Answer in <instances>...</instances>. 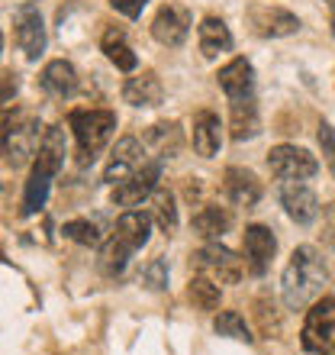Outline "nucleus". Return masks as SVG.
I'll return each instance as SVG.
<instances>
[{"label":"nucleus","instance_id":"obj_1","mask_svg":"<svg viewBox=\"0 0 335 355\" xmlns=\"http://www.w3.org/2000/svg\"><path fill=\"white\" fill-rule=\"evenodd\" d=\"M329 281V271L323 265V255L313 245H300L290 255L284 278H280V297L290 310H303L323 297V288Z\"/></svg>","mask_w":335,"mask_h":355},{"label":"nucleus","instance_id":"obj_2","mask_svg":"<svg viewBox=\"0 0 335 355\" xmlns=\"http://www.w3.org/2000/svg\"><path fill=\"white\" fill-rule=\"evenodd\" d=\"M62 165H65V130L62 126H48L36 149V162H33V171H29L26 191H23V216L46 207L48 187L62 171Z\"/></svg>","mask_w":335,"mask_h":355},{"label":"nucleus","instance_id":"obj_3","mask_svg":"<svg viewBox=\"0 0 335 355\" xmlns=\"http://www.w3.org/2000/svg\"><path fill=\"white\" fill-rule=\"evenodd\" d=\"M149 236H152V216L142 214V210H126L116 220L110 239L100 249V271L110 275V278L123 275V268L129 265L132 255L149 243Z\"/></svg>","mask_w":335,"mask_h":355},{"label":"nucleus","instance_id":"obj_4","mask_svg":"<svg viewBox=\"0 0 335 355\" xmlns=\"http://www.w3.org/2000/svg\"><path fill=\"white\" fill-rule=\"evenodd\" d=\"M42 120L36 110H13L0 120V159L7 162L10 168L26 165L36 155L39 142H42Z\"/></svg>","mask_w":335,"mask_h":355},{"label":"nucleus","instance_id":"obj_5","mask_svg":"<svg viewBox=\"0 0 335 355\" xmlns=\"http://www.w3.org/2000/svg\"><path fill=\"white\" fill-rule=\"evenodd\" d=\"M68 126L75 132L78 142V162L81 165H93L103 146L110 142L116 132V113L113 110H71L68 113Z\"/></svg>","mask_w":335,"mask_h":355},{"label":"nucleus","instance_id":"obj_6","mask_svg":"<svg viewBox=\"0 0 335 355\" xmlns=\"http://www.w3.org/2000/svg\"><path fill=\"white\" fill-rule=\"evenodd\" d=\"M300 343L307 355H335V297H319L309 307Z\"/></svg>","mask_w":335,"mask_h":355},{"label":"nucleus","instance_id":"obj_7","mask_svg":"<svg viewBox=\"0 0 335 355\" xmlns=\"http://www.w3.org/2000/svg\"><path fill=\"white\" fill-rule=\"evenodd\" d=\"M194 268H197V275H206V278H213L216 284H239L245 265H242V259L235 252H229L226 245L206 243L200 252H194Z\"/></svg>","mask_w":335,"mask_h":355},{"label":"nucleus","instance_id":"obj_8","mask_svg":"<svg viewBox=\"0 0 335 355\" xmlns=\"http://www.w3.org/2000/svg\"><path fill=\"white\" fill-rule=\"evenodd\" d=\"M268 168L280 181H307L319 171V162L300 146H274L268 152Z\"/></svg>","mask_w":335,"mask_h":355},{"label":"nucleus","instance_id":"obj_9","mask_svg":"<svg viewBox=\"0 0 335 355\" xmlns=\"http://www.w3.org/2000/svg\"><path fill=\"white\" fill-rule=\"evenodd\" d=\"M159 181H161V162L152 159V162H145V165H142V168L136 171L132 178H126L123 184L113 187L110 200H113L116 207H139L145 197L155 194Z\"/></svg>","mask_w":335,"mask_h":355},{"label":"nucleus","instance_id":"obj_10","mask_svg":"<svg viewBox=\"0 0 335 355\" xmlns=\"http://www.w3.org/2000/svg\"><path fill=\"white\" fill-rule=\"evenodd\" d=\"M145 165V149H142V142L136 136H123L110 152V162H107V168H103V181L107 184H123L126 178H132L136 171Z\"/></svg>","mask_w":335,"mask_h":355},{"label":"nucleus","instance_id":"obj_11","mask_svg":"<svg viewBox=\"0 0 335 355\" xmlns=\"http://www.w3.org/2000/svg\"><path fill=\"white\" fill-rule=\"evenodd\" d=\"M274 252H278V239H274V233H271L268 226H261V223L245 226L242 255H245V268H248L251 275H258L261 278V275L271 268Z\"/></svg>","mask_w":335,"mask_h":355},{"label":"nucleus","instance_id":"obj_12","mask_svg":"<svg viewBox=\"0 0 335 355\" xmlns=\"http://www.w3.org/2000/svg\"><path fill=\"white\" fill-rule=\"evenodd\" d=\"M280 204L287 210V216L297 226H309L316 223L319 216V197L309 191L303 181H284L280 184Z\"/></svg>","mask_w":335,"mask_h":355},{"label":"nucleus","instance_id":"obj_13","mask_svg":"<svg viewBox=\"0 0 335 355\" xmlns=\"http://www.w3.org/2000/svg\"><path fill=\"white\" fill-rule=\"evenodd\" d=\"M17 46L23 49V55L29 62H36L46 49V23H42V13L33 3H23L17 10Z\"/></svg>","mask_w":335,"mask_h":355},{"label":"nucleus","instance_id":"obj_14","mask_svg":"<svg viewBox=\"0 0 335 355\" xmlns=\"http://www.w3.org/2000/svg\"><path fill=\"white\" fill-rule=\"evenodd\" d=\"M187 33H190V13L184 7H177V3H165L155 13V19H152V36L168 49L181 46L187 39Z\"/></svg>","mask_w":335,"mask_h":355},{"label":"nucleus","instance_id":"obj_15","mask_svg":"<svg viewBox=\"0 0 335 355\" xmlns=\"http://www.w3.org/2000/svg\"><path fill=\"white\" fill-rule=\"evenodd\" d=\"M248 23L251 29L264 39H278V36H290L300 29V19L290 13V10H280V7H255L248 13Z\"/></svg>","mask_w":335,"mask_h":355},{"label":"nucleus","instance_id":"obj_16","mask_svg":"<svg viewBox=\"0 0 335 355\" xmlns=\"http://www.w3.org/2000/svg\"><path fill=\"white\" fill-rule=\"evenodd\" d=\"M223 191L235 207H255L261 200V181L245 168H226L223 175Z\"/></svg>","mask_w":335,"mask_h":355},{"label":"nucleus","instance_id":"obj_17","mask_svg":"<svg viewBox=\"0 0 335 355\" xmlns=\"http://www.w3.org/2000/svg\"><path fill=\"white\" fill-rule=\"evenodd\" d=\"M39 85L48 97H71L78 91V71L71 62L65 58H55V62H48L42 68V75H39Z\"/></svg>","mask_w":335,"mask_h":355},{"label":"nucleus","instance_id":"obj_18","mask_svg":"<svg viewBox=\"0 0 335 355\" xmlns=\"http://www.w3.org/2000/svg\"><path fill=\"white\" fill-rule=\"evenodd\" d=\"M161 97H165V87L155 71H142L123 85V101L129 107H159Z\"/></svg>","mask_w":335,"mask_h":355},{"label":"nucleus","instance_id":"obj_19","mask_svg":"<svg viewBox=\"0 0 335 355\" xmlns=\"http://www.w3.org/2000/svg\"><path fill=\"white\" fill-rule=\"evenodd\" d=\"M223 146V126H219V116L213 110H200L194 116V149L197 155L203 159H213Z\"/></svg>","mask_w":335,"mask_h":355},{"label":"nucleus","instance_id":"obj_20","mask_svg":"<svg viewBox=\"0 0 335 355\" xmlns=\"http://www.w3.org/2000/svg\"><path fill=\"white\" fill-rule=\"evenodd\" d=\"M145 146H149L152 155L159 162L174 159L177 152H181V146H184L181 126H177V123H155V126H149V132H145Z\"/></svg>","mask_w":335,"mask_h":355},{"label":"nucleus","instance_id":"obj_21","mask_svg":"<svg viewBox=\"0 0 335 355\" xmlns=\"http://www.w3.org/2000/svg\"><path fill=\"white\" fill-rule=\"evenodd\" d=\"M216 81H219V87H223L226 97H229V101H235V97H245V94H251L255 71H251V65L245 62V58H233L229 65L219 68Z\"/></svg>","mask_w":335,"mask_h":355},{"label":"nucleus","instance_id":"obj_22","mask_svg":"<svg viewBox=\"0 0 335 355\" xmlns=\"http://www.w3.org/2000/svg\"><path fill=\"white\" fill-rule=\"evenodd\" d=\"M261 130V116H258V103L251 94L245 97H235L233 101V139L242 142V139H251L258 136Z\"/></svg>","mask_w":335,"mask_h":355},{"label":"nucleus","instance_id":"obj_23","mask_svg":"<svg viewBox=\"0 0 335 355\" xmlns=\"http://www.w3.org/2000/svg\"><path fill=\"white\" fill-rule=\"evenodd\" d=\"M197 33H200V52L206 58H216L233 49V33H229V26L219 17H206Z\"/></svg>","mask_w":335,"mask_h":355},{"label":"nucleus","instance_id":"obj_24","mask_svg":"<svg viewBox=\"0 0 335 355\" xmlns=\"http://www.w3.org/2000/svg\"><path fill=\"white\" fill-rule=\"evenodd\" d=\"M229 226H233V214L226 207L206 204L200 214H194V233L203 239H219L223 233H229Z\"/></svg>","mask_w":335,"mask_h":355},{"label":"nucleus","instance_id":"obj_25","mask_svg":"<svg viewBox=\"0 0 335 355\" xmlns=\"http://www.w3.org/2000/svg\"><path fill=\"white\" fill-rule=\"evenodd\" d=\"M100 49H103V55L110 58L120 71H132V68L139 65V58H136V52L129 49V42H126V36H123L120 29H107Z\"/></svg>","mask_w":335,"mask_h":355},{"label":"nucleus","instance_id":"obj_26","mask_svg":"<svg viewBox=\"0 0 335 355\" xmlns=\"http://www.w3.org/2000/svg\"><path fill=\"white\" fill-rule=\"evenodd\" d=\"M187 297H190V304H194L197 310L210 313V310L219 307L223 291H219V284H216L213 278H206V275H194V278H190V284H187Z\"/></svg>","mask_w":335,"mask_h":355},{"label":"nucleus","instance_id":"obj_27","mask_svg":"<svg viewBox=\"0 0 335 355\" xmlns=\"http://www.w3.org/2000/svg\"><path fill=\"white\" fill-rule=\"evenodd\" d=\"M152 216L161 226V233L171 236L177 230V207H174V194L171 191L155 187V194H152Z\"/></svg>","mask_w":335,"mask_h":355},{"label":"nucleus","instance_id":"obj_28","mask_svg":"<svg viewBox=\"0 0 335 355\" xmlns=\"http://www.w3.org/2000/svg\"><path fill=\"white\" fill-rule=\"evenodd\" d=\"M213 329L219 336H229V339H239V343H251V333L245 327V320L235 313V310H223L219 317L213 320Z\"/></svg>","mask_w":335,"mask_h":355},{"label":"nucleus","instance_id":"obj_29","mask_svg":"<svg viewBox=\"0 0 335 355\" xmlns=\"http://www.w3.org/2000/svg\"><path fill=\"white\" fill-rule=\"evenodd\" d=\"M62 233L78 245H100V226L93 220H68Z\"/></svg>","mask_w":335,"mask_h":355},{"label":"nucleus","instance_id":"obj_30","mask_svg":"<svg viewBox=\"0 0 335 355\" xmlns=\"http://www.w3.org/2000/svg\"><path fill=\"white\" fill-rule=\"evenodd\" d=\"M142 281H145V288L152 291H165L168 288V262L165 259H152V265L142 271Z\"/></svg>","mask_w":335,"mask_h":355},{"label":"nucleus","instance_id":"obj_31","mask_svg":"<svg viewBox=\"0 0 335 355\" xmlns=\"http://www.w3.org/2000/svg\"><path fill=\"white\" fill-rule=\"evenodd\" d=\"M19 91V78L13 71H0V116L13 107V97Z\"/></svg>","mask_w":335,"mask_h":355},{"label":"nucleus","instance_id":"obj_32","mask_svg":"<svg viewBox=\"0 0 335 355\" xmlns=\"http://www.w3.org/2000/svg\"><path fill=\"white\" fill-rule=\"evenodd\" d=\"M319 146H323V159H326L329 171L335 178V126H329V123L319 126Z\"/></svg>","mask_w":335,"mask_h":355},{"label":"nucleus","instance_id":"obj_33","mask_svg":"<svg viewBox=\"0 0 335 355\" xmlns=\"http://www.w3.org/2000/svg\"><path fill=\"white\" fill-rule=\"evenodd\" d=\"M145 3H149V0H110V7L116 10V13H123L126 19H139Z\"/></svg>","mask_w":335,"mask_h":355},{"label":"nucleus","instance_id":"obj_34","mask_svg":"<svg viewBox=\"0 0 335 355\" xmlns=\"http://www.w3.org/2000/svg\"><path fill=\"white\" fill-rule=\"evenodd\" d=\"M329 10H332V36H335V0L329 3Z\"/></svg>","mask_w":335,"mask_h":355},{"label":"nucleus","instance_id":"obj_35","mask_svg":"<svg viewBox=\"0 0 335 355\" xmlns=\"http://www.w3.org/2000/svg\"><path fill=\"white\" fill-rule=\"evenodd\" d=\"M0 49H3V36H0Z\"/></svg>","mask_w":335,"mask_h":355},{"label":"nucleus","instance_id":"obj_36","mask_svg":"<svg viewBox=\"0 0 335 355\" xmlns=\"http://www.w3.org/2000/svg\"><path fill=\"white\" fill-rule=\"evenodd\" d=\"M326 3H332V0H326Z\"/></svg>","mask_w":335,"mask_h":355}]
</instances>
